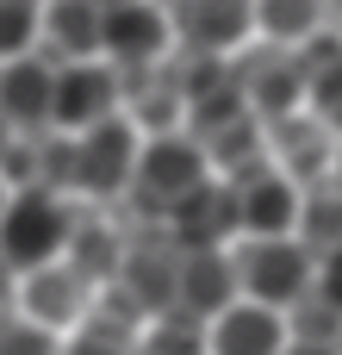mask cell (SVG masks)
<instances>
[{
  "mask_svg": "<svg viewBox=\"0 0 342 355\" xmlns=\"http://www.w3.org/2000/svg\"><path fill=\"white\" fill-rule=\"evenodd\" d=\"M231 268H237V293L268 312H293L318 281V256L299 237H249L243 256H231Z\"/></svg>",
  "mask_w": 342,
  "mask_h": 355,
  "instance_id": "6da1fadb",
  "label": "cell"
},
{
  "mask_svg": "<svg viewBox=\"0 0 342 355\" xmlns=\"http://www.w3.org/2000/svg\"><path fill=\"white\" fill-rule=\"evenodd\" d=\"M75 243V218L62 212V200L50 187H19L6 200V218H0V262L31 275V268H50L62 250Z\"/></svg>",
  "mask_w": 342,
  "mask_h": 355,
  "instance_id": "7a4b0ae2",
  "label": "cell"
},
{
  "mask_svg": "<svg viewBox=\"0 0 342 355\" xmlns=\"http://www.w3.org/2000/svg\"><path fill=\"white\" fill-rule=\"evenodd\" d=\"M118 100H125V81L112 75V62H106V56H93V62H62V69H56L50 125H62L69 137H81V131H93V125L118 119Z\"/></svg>",
  "mask_w": 342,
  "mask_h": 355,
  "instance_id": "3957f363",
  "label": "cell"
},
{
  "mask_svg": "<svg viewBox=\"0 0 342 355\" xmlns=\"http://www.w3.org/2000/svg\"><path fill=\"white\" fill-rule=\"evenodd\" d=\"M206 144H187V137H150L143 150H137V168H131V187L150 200V206H162V212H174L187 193H199L206 187Z\"/></svg>",
  "mask_w": 342,
  "mask_h": 355,
  "instance_id": "277c9868",
  "label": "cell"
},
{
  "mask_svg": "<svg viewBox=\"0 0 342 355\" xmlns=\"http://www.w3.org/2000/svg\"><path fill=\"white\" fill-rule=\"evenodd\" d=\"M168 44H174V25L162 0H118L100 19V56L112 69H150Z\"/></svg>",
  "mask_w": 342,
  "mask_h": 355,
  "instance_id": "5b68a950",
  "label": "cell"
},
{
  "mask_svg": "<svg viewBox=\"0 0 342 355\" xmlns=\"http://www.w3.org/2000/svg\"><path fill=\"white\" fill-rule=\"evenodd\" d=\"M131 168H137V137H131L125 119H106V125H93L69 144V181L87 187V193L131 187Z\"/></svg>",
  "mask_w": 342,
  "mask_h": 355,
  "instance_id": "8992f818",
  "label": "cell"
},
{
  "mask_svg": "<svg viewBox=\"0 0 342 355\" xmlns=\"http://www.w3.org/2000/svg\"><path fill=\"white\" fill-rule=\"evenodd\" d=\"M168 25L193 56H224L255 31V0H174Z\"/></svg>",
  "mask_w": 342,
  "mask_h": 355,
  "instance_id": "52a82bcc",
  "label": "cell"
},
{
  "mask_svg": "<svg viewBox=\"0 0 342 355\" xmlns=\"http://www.w3.org/2000/svg\"><path fill=\"white\" fill-rule=\"evenodd\" d=\"M50 100H56V62L44 56H6L0 62V119L12 125V137H31L50 125Z\"/></svg>",
  "mask_w": 342,
  "mask_h": 355,
  "instance_id": "ba28073f",
  "label": "cell"
},
{
  "mask_svg": "<svg viewBox=\"0 0 342 355\" xmlns=\"http://www.w3.org/2000/svg\"><path fill=\"white\" fill-rule=\"evenodd\" d=\"M206 355H287V312H268L255 300H231L206 324Z\"/></svg>",
  "mask_w": 342,
  "mask_h": 355,
  "instance_id": "9c48e42d",
  "label": "cell"
},
{
  "mask_svg": "<svg viewBox=\"0 0 342 355\" xmlns=\"http://www.w3.org/2000/svg\"><path fill=\"white\" fill-rule=\"evenodd\" d=\"M81 300H87V275H81V268H62V262L31 268V275L19 281V318H31V324H44V331L75 324V318H81Z\"/></svg>",
  "mask_w": 342,
  "mask_h": 355,
  "instance_id": "30bf717a",
  "label": "cell"
},
{
  "mask_svg": "<svg viewBox=\"0 0 342 355\" xmlns=\"http://www.w3.org/2000/svg\"><path fill=\"white\" fill-rule=\"evenodd\" d=\"M299 206H305V193H299L280 168L237 187V225H243L249 237H293V231H299Z\"/></svg>",
  "mask_w": 342,
  "mask_h": 355,
  "instance_id": "8fae6325",
  "label": "cell"
},
{
  "mask_svg": "<svg viewBox=\"0 0 342 355\" xmlns=\"http://www.w3.org/2000/svg\"><path fill=\"white\" fill-rule=\"evenodd\" d=\"M100 19H106V6H93V0H44L37 25H44L50 50H56V69L100 56Z\"/></svg>",
  "mask_w": 342,
  "mask_h": 355,
  "instance_id": "7c38bea8",
  "label": "cell"
},
{
  "mask_svg": "<svg viewBox=\"0 0 342 355\" xmlns=\"http://www.w3.org/2000/svg\"><path fill=\"white\" fill-rule=\"evenodd\" d=\"M255 31L274 50H305L324 31V0H255Z\"/></svg>",
  "mask_w": 342,
  "mask_h": 355,
  "instance_id": "4fadbf2b",
  "label": "cell"
},
{
  "mask_svg": "<svg viewBox=\"0 0 342 355\" xmlns=\"http://www.w3.org/2000/svg\"><path fill=\"white\" fill-rule=\"evenodd\" d=\"M305 100H312V119L324 131H342V50H336V62H324V69L305 62Z\"/></svg>",
  "mask_w": 342,
  "mask_h": 355,
  "instance_id": "5bb4252c",
  "label": "cell"
},
{
  "mask_svg": "<svg viewBox=\"0 0 342 355\" xmlns=\"http://www.w3.org/2000/svg\"><path fill=\"white\" fill-rule=\"evenodd\" d=\"M37 37V0H0V62L25 56Z\"/></svg>",
  "mask_w": 342,
  "mask_h": 355,
  "instance_id": "9a60e30c",
  "label": "cell"
},
{
  "mask_svg": "<svg viewBox=\"0 0 342 355\" xmlns=\"http://www.w3.org/2000/svg\"><path fill=\"white\" fill-rule=\"evenodd\" d=\"M0 355H62L56 349V331L19 318V312H0Z\"/></svg>",
  "mask_w": 342,
  "mask_h": 355,
  "instance_id": "2e32d148",
  "label": "cell"
},
{
  "mask_svg": "<svg viewBox=\"0 0 342 355\" xmlns=\"http://www.w3.org/2000/svg\"><path fill=\"white\" fill-rule=\"evenodd\" d=\"M137 355H206V337H193L187 324H174V318H168V324H162V331H156Z\"/></svg>",
  "mask_w": 342,
  "mask_h": 355,
  "instance_id": "e0dca14e",
  "label": "cell"
},
{
  "mask_svg": "<svg viewBox=\"0 0 342 355\" xmlns=\"http://www.w3.org/2000/svg\"><path fill=\"white\" fill-rule=\"evenodd\" d=\"M312 293H318L324 306H336V312H342V250L318 256V281H312Z\"/></svg>",
  "mask_w": 342,
  "mask_h": 355,
  "instance_id": "ac0fdd59",
  "label": "cell"
},
{
  "mask_svg": "<svg viewBox=\"0 0 342 355\" xmlns=\"http://www.w3.org/2000/svg\"><path fill=\"white\" fill-rule=\"evenodd\" d=\"M62 355H131V349H125L118 337H106V331H87L81 343H69V349H62Z\"/></svg>",
  "mask_w": 342,
  "mask_h": 355,
  "instance_id": "d6986e66",
  "label": "cell"
},
{
  "mask_svg": "<svg viewBox=\"0 0 342 355\" xmlns=\"http://www.w3.org/2000/svg\"><path fill=\"white\" fill-rule=\"evenodd\" d=\"M12 144H19V137H12V125L0 119V162H6V150H12Z\"/></svg>",
  "mask_w": 342,
  "mask_h": 355,
  "instance_id": "ffe728a7",
  "label": "cell"
},
{
  "mask_svg": "<svg viewBox=\"0 0 342 355\" xmlns=\"http://www.w3.org/2000/svg\"><path fill=\"white\" fill-rule=\"evenodd\" d=\"M6 200H12V187H6V181H0V218H6Z\"/></svg>",
  "mask_w": 342,
  "mask_h": 355,
  "instance_id": "44dd1931",
  "label": "cell"
},
{
  "mask_svg": "<svg viewBox=\"0 0 342 355\" xmlns=\"http://www.w3.org/2000/svg\"><path fill=\"white\" fill-rule=\"evenodd\" d=\"M93 6H118V0H93Z\"/></svg>",
  "mask_w": 342,
  "mask_h": 355,
  "instance_id": "7402d4cb",
  "label": "cell"
},
{
  "mask_svg": "<svg viewBox=\"0 0 342 355\" xmlns=\"http://www.w3.org/2000/svg\"><path fill=\"white\" fill-rule=\"evenodd\" d=\"M336 355H342V343H336Z\"/></svg>",
  "mask_w": 342,
  "mask_h": 355,
  "instance_id": "603a6c76",
  "label": "cell"
}]
</instances>
